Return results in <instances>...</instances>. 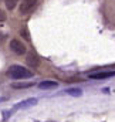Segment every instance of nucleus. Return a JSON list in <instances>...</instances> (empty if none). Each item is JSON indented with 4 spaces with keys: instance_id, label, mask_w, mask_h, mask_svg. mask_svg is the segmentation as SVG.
I'll use <instances>...</instances> for the list:
<instances>
[{
    "instance_id": "f257e3e1",
    "label": "nucleus",
    "mask_w": 115,
    "mask_h": 122,
    "mask_svg": "<svg viewBox=\"0 0 115 122\" xmlns=\"http://www.w3.org/2000/svg\"><path fill=\"white\" fill-rule=\"evenodd\" d=\"M9 75L10 78L13 80H29V78H33V71L27 70L26 67H21V65H11L9 68Z\"/></svg>"
},
{
    "instance_id": "f03ea898",
    "label": "nucleus",
    "mask_w": 115,
    "mask_h": 122,
    "mask_svg": "<svg viewBox=\"0 0 115 122\" xmlns=\"http://www.w3.org/2000/svg\"><path fill=\"white\" fill-rule=\"evenodd\" d=\"M37 3H38V0H23L21 4H20V7H19L20 14L21 16H26V14L31 13L37 7Z\"/></svg>"
},
{
    "instance_id": "7ed1b4c3",
    "label": "nucleus",
    "mask_w": 115,
    "mask_h": 122,
    "mask_svg": "<svg viewBox=\"0 0 115 122\" xmlns=\"http://www.w3.org/2000/svg\"><path fill=\"white\" fill-rule=\"evenodd\" d=\"M9 47H10V50H11L14 54H17V56H23V54H26V51H27L26 46H24L19 38H13V40L10 41Z\"/></svg>"
},
{
    "instance_id": "20e7f679",
    "label": "nucleus",
    "mask_w": 115,
    "mask_h": 122,
    "mask_svg": "<svg viewBox=\"0 0 115 122\" xmlns=\"http://www.w3.org/2000/svg\"><path fill=\"white\" fill-rule=\"evenodd\" d=\"M88 77H89L91 80H107V78L115 77V71H99V72H91Z\"/></svg>"
},
{
    "instance_id": "39448f33",
    "label": "nucleus",
    "mask_w": 115,
    "mask_h": 122,
    "mask_svg": "<svg viewBox=\"0 0 115 122\" xmlns=\"http://www.w3.org/2000/svg\"><path fill=\"white\" fill-rule=\"evenodd\" d=\"M58 87V82L56 81H41L38 84V88L41 90H53V88H57Z\"/></svg>"
},
{
    "instance_id": "423d86ee",
    "label": "nucleus",
    "mask_w": 115,
    "mask_h": 122,
    "mask_svg": "<svg viewBox=\"0 0 115 122\" xmlns=\"http://www.w3.org/2000/svg\"><path fill=\"white\" fill-rule=\"evenodd\" d=\"M26 61H27V64H29L30 67H37L38 65V62H40V60H38V56L37 54H34V53H30L29 56H27V58H26Z\"/></svg>"
},
{
    "instance_id": "0eeeda50",
    "label": "nucleus",
    "mask_w": 115,
    "mask_h": 122,
    "mask_svg": "<svg viewBox=\"0 0 115 122\" xmlns=\"http://www.w3.org/2000/svg\"><path fill=\"white\" fill-rule=\"evenodd\" d=\"M11 87L16 88V90H23V88H30V87H33V82H13Z\"/></svg>"
},
{
    "instance_id": "6e6552de",
    "label": "nucleus",
    "mask_w": 115,
    "mask_h": 122,
    "mask_svg": "<svg viewBox=\"0 0 115 122\" xmlns=\"http://www.w3.org/2000/svg\"><path fill=\"white\" fill-rule=\"evenodd\" d=\"M64 92H67L68 95H73V97H81L83 95V91L78 90V88H71V90H67V91H64Z\"/></svg>"
},
{
    "instance_id": "1a4fd4ad",
    "label": "nucleus",
    "mask_w": 115,
    "mask_h": 122,
    "mask_svg": "<svg viewBox=\"0 0 115 122\" xmlns=\"http://www.w3.org/2000/svg\"><path fill=\"white\" fill-rule=\"evenodd\" d=\"M36 102H37V99H36V98H31V99H27V101L21 102V104H20V105H17L16 108H26V107H29V105H31V104L34 105Z\"/></svg>"
},
{
    "instance_id": "9d476101",
    "label": "nucleus",
    "mask_w": 115,
    "mask_h": 122,
    "mask_svg": "<svg viewBox=\"0 0 115 122\" xmlns=\"http://www.w3.org/2000/svg\"><path fill=\"white\" fill-rule=\"evenodd\" d=\"M4 3H6V7H7L9 10H13V9L16 7V0H6Z\"/></svg>"
},
{
    "instance_id": "9b49d317",
    "label": "nucleus",
    "mask_w": 115,
    "mask_h": 122,
    "mask_svg": "<svg viewBox=\"0 0 115 122\" xmlns=\"http://www.w3.org/2000/svg\"><path fill=\"white\" fill-rule=\"evenodd\" d=\"M6 19H7V14L4 13V10H1V9H0V23L6 21Z\"/></svg>"
},
{
    "instance_id": "f8f14e48",
    "label": "nucleus",
    "mask_w": 115,
    "mask_h": 122,
    "mask_svg": "<svg viewBox=\"0 0 115 122\" xmlns=\"http://www.w3.org/2000/svg\"><path fill=\"white\" fill-rule=\"evenodd\" d=\"M23 37H24L26 40H29V38H30V37H29V33H27V30H26V29L23 30Z\"/></svg>"
}]
</instances>
